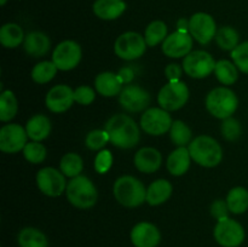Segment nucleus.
Here are the masks:
<instances>
[{
    "label": "nucleus",
    "mask_w": 248,
    "mask_h": 247,
    "mask_svg": "<svg viewBox=\"0 0 248 247\" xmlns=\"http://www.w3.org/2000/svg\"><path fill=\"white\" fill-rule=\"evenodd\" d=\"M109 142L121 149H131L140 142V128L132 118L126 114H116L106 124Z\"/></svg>",
    "instance_id": "obj_1"
},
{
    "label": "nucleus",
    "mask_w": 248,
    "mask_h": 247,
    "mask_svg": "<svg viewBox=\"0 0 248 247\" xmlns=\"http://www.w3.org/2000/svg\"><path fill=\"white\" fill-rule=\"evenodd\" d=\"M190 156L203 167H215L222 161L223 149L219 143L210 136H199L189 144Z\"/></svg>",
    "instance_id": "obj_2"
},
{
    "label": "nucleus",
    "mask_w": 248,
    "mask_h": 247,
    "mask_svg": "<svg viewBox=\"0 0 248 247\" xmlns=\"http://www.w3.org/2000/svg\"><path fill=\"white\" fill-rule=\"evenodd\" d=\"M114 196L125 207H137L147 200V190L142 182L132 176H123L114 183Z\"/></svg>",
    "instance_id": "obj_3"
},
{
    "label": "nucleus",
    "mask_w": 248,
    "mask_h": 247,
    "mask_svg": "<svg viewBox=\"0 0 248 247\" xmlns=\"http://www.w3.org/2000/svg\"><path fill=\"white\" fill-rule=\"evenodd\" d=\"M65 194L73 206L82 210L96 205L98 198L94 184L85 176H77L72 178L65 189Z\"/></svg>",
    "instance_id": "obj_4"
},
{
    "label": "nucleus",
    "mask_w": 248,
    "mask_h": 247,
    "mask_svg": "<svg viewBox=\"0 0 248 247\" xmlns=\"http://www.w3.org/2000/svg\"><path fill=\"white\" fill-rule=\"evenodd\" d=\"M239 104L236 94L228 87H217L206 97V108L218 119H228L235 113Z\"/></svg>",
    "instance_id": "obj_5"
},
{
    "label": "nucleus",
    "mask_w": 248,
    "mask_h": 247,
    "mask_svg": "<svg viewBox=\"0 0 248 247\" xmlns=\"http://www.w3.org/2000/svg\"><path fill=\"white\" fill-rule=\"evenodd\" d=\"M189 98L188 86L183 81H170L160 90L157 102L160 107L167 111L181 109Z\"/></svg>",
    "instance_id": "obj_6"
},
{
    "label": "nucleus",
    "mask_w": 248,
    "mask_h": 247,
    "mask_svg": "<svg viewBox=\"0 0 248 247\" xmlns=\"http://www.w3.org/2000/svg\"><path fill=\"white\" fill-rule=\"evenodd\" d=\"M147 46L145 39L140 34L135 31H126L116 39L114 51L116 56L123 60L132 61L144 55Z\"/></svg>",
    "instance_id": "obj_7"
},
{
    "label": "nucleus",
    "mask_w": 248,
    "mask_h": 247,
    "mask_svg": "<svg viewBox=\"0 0 248 247\" xmlns=\"http://www.w3.org/2000/svg\"><path fill=\"white\" fill-rule=\"evenodd\" d=\"M216 62L212 56L202 50L191 51L183 60V69L194 79H202L215 72Z\"/></svg>",
    "instance_id": "obj_8"
},
{
    "label": "nucleus",
    "mask_w": 248,
    "mask_h": 247,
    "mask_svg": "<svg viewBox=\"0 0 248 247\" xmlns=\"http://www.w3.org/2000/svg\"><path fill=\"white\" fill-rule=\"evenodd\" d=\"M215 237L223 247H237L244 242L245 230L242 225L232 218L218 220L215 228Z\"/></svg>",
    "instance_id": "obj_9"
},
{
    "label": "nucleus",
    "mask_w": 248,
    "mask_h": 247,
    "mask_svg": "<svg viewBox=\"0 0 248 247\" xmlns=\"http://www.w3.org/2000/svg\"><path fill=\"white\" fill-rule=\"evenodd\" d=\"M173 124L169 111L162 108H150L140 118V127L152 136H161L171 130Z\"/></svg>",
    "instance_id": "obj_10"
},
{
    "label": "nucleus",
    "mask_w": 248,
    "mask_h": 247,
    "mask_svg": "<svg viewBox=\"0 0 248 247\" xmlns=\"http://www.w3.org/2000/svg\"><path fill=\"white\" fill-rule=\"evenodd\" d=\"M189 33L201 45H207L216 36L217 27L211 15L198 12L189 19Z\"/></svg>",
    "instance_id": "obj_11"
},
{
    "label": "nucleus",
    "mask_w": 248,
    "mask_h": 247,
    "mask_svg": "<svg viewBox=\"0 0 248 247\" xmlns=\"http://www.w3.org/2000/svg\"><path fill=\"white\" fill-rule=\"evenodd\" d=\"M81 60V47L73 40L58 44L52 55V62L60 70H72Z\"/></svg>",
    "instance_id": "obj_12"
},
{
    "label": "nucleus",
    "mask_w": 248,
    "mask_h": 247,
    "mask_svg": "<svg viewBox=\"0 0 248 247\" xmlns=\"http://www.w3.org/2000/svg\"><path fill=\"white\" fill-rule=\"evenodd\" d=\"M36 184L41 193L56 198L67 189L65 178L58 170L53 167H44L36 174Z\"/></svg>",
    "instance_id": "obj_13"
},
{
    "label": "nucleus",
    "mask_w": 248,
    "mask_h": 247,
    "mask_svg": "<svg viewBox=\"0 0 248 247\" xmlns=\"http://www.w3.org/2000/svg\"><path fill=\"white\" fill-rule=\"evenodd\" d=\"M27 131L17 124H9L0 130V150L7 154H15L24 149L27 144Z\"/></svg>",
    "instance_id": "obj_14"
},
{
    "label": "nucleus",
    "mask_w": 248,
    "mask_h": 247,
    "mask_svg": "<svg viewBox=\"0 0 248 247\" xmlns=\"http://www.w3.org/2000/svg\"><path fill=\"white\" fill-rule=\"evenodd\" d=\"M119 102L121 107L131 113L142 111L149 106L150 94L138 85H127L124 87L119 96Z\"/></svg>",
    "instance_id": "obj_15"
},
{
    "label": "nucleus",
    "mask_w": 248,
    "mask_h": 247,
    "mask_svg": "<svg viewBox=\"0 0 248 247\" xmlns=\"http://www.w3.org/2000/svg\"><path fill=\"white\" fill-rule=\"evenodd\" d=\"M193 47V36L188 31H177L167 36L162 43V52L171 58L189 55Z\"/></svg>",
    "instance_id": "obj_16"
},
{
    "label": "nucleus",
    "mask_w": 248,
    "mask_h": 247,
    "mask_svg": "<svg viewBox=\"0 0 248 247\" xmlns=\"http://www.w3.org/2000/svg\"><path fill=\"white\" fill-rule=\"evenodd\" d=\"M74 102V91L67 85L53 86L47 92L45 99L46 107L53 113H63L68 110Z\"/></svg>",
    "instance_id": "obj_17"
},
{
    "label": "nucleus",
    "mask_w": 248,
    "mask_h": 247,
    "mask_svg": "<svg viewBox=\"0 0 248 247\" xmlns=\"http://www.w3.org/2000/svg\"><path fill=\"white\" fill-rule=\"evenodd\" d=\"M161 235L154 224L140 222L133 227L131 232V241L136 247H156Z\"/></svg>",
    "instance_id": "obj_18"
},
{
    "label": "nucleus",
    "mask_w": 248,
    "mask_h": 247,
    "mask_svg": "<svg viewBox=\"0 0 248 247\" xmlns=\"http://www.w3.org/2000/svg\"><path fill=\"white\" fill-rule=\"evenodd\" d=\"M162 156L155 148H142L135 155V166L143 173H153L161 166Z\"/></svg>",
    "instance_id": "obj_19"
},
{
    "label": "nucleus",
    "mask_w": 248,
    "mask_h": 247,
    "mask_svg": "<svg viewBox=\"0 0 248 247\" xmlns=\"http://www.w3.org/2000/svg\"><path fill=\"white\" fill-rule=\"evenodd\" d=\"M50 39L43 31H31L24 38V50L31 57H44L50 50Z\"/></svg>",
    "instance_id": "obj_20"
},
{
    "label": "nucleus",
    "mask_w": 248,
    "mask_h": 247,
    "mask_svg": "<svg viewBox=\"0 0 248 247\" xmlns=\"http://www.w3.org/2000/svg\"><path fill=\"white\" fill-rule=\"evenodd\" d=\"M123 82L120 77L110 72H104L97 75L94 86L97 92L104 97H114L123 91Z\"/></svg>",
    "instance_id": "obj_21"
},
{
    "label": "nucleus",
    "mask_w": 248,
    "mask_h": 247,
    "mask_svg": "<svg viewBox=\"0 0 248 247\" xmlns=\"http://www.w3.org/2000/svg\"><path fill=\"white\" fill-rule=\"evenodd\" d=\"M190 153L186 147H178L167 157V170L173 176H182L190 166Z\"/></svg>",
    "instance_id": "obj_22"
},
{
    "label": "nucleus",
    "mask_w": 248,
    "mask_h": 247,
    "mask_svg": "<svg viewBox=\"0 0 248 247\" xmlns=\"http://www.w3.org/2000/svg\"><path fill=\"white\" fill-rule=\"evenodd\" d=\"M126 4L123 0H96L93 12L102 19H115L125 12Z\"/></svg>",
    "instance_id": "obj_23"
},
{
    "label": "nucleus",
    "mask_w": 248,
    "mask_h": 247,
    "mask_svg": "<svg viewBox=\"0 0 248 247\" xmlns=\"http://www.w3.org/2000/svg\"><path fill=\"white\" fill-rule=\"evenodd\" d=\"M26 131L31 140L41 142L50 135L51 123L47 116L38 114V115H34L29 119L26 125Z\"/></svg>",
    "instance_id": "obj_24"
},
{
    "label": "nucleus",
    "mask_w": 248,
    "mask_h": 247,
    "mask_svg": "<svg viewBox=\"0 0 248 247\" xmlns=\"http://www.w3.org/2000/svg\"><path fill=\"white\" fill-rule=\"evenodd\" d=\"M172 194V184L166 179L153 182L147 189V202L150 206H157L170 199Z\"/></svg>",
    "instance_id": "obj_25"
},
{
    "label": "nucleus",
    "mask_w": 248,
    "mask_h": 247,
    "mask_svg": "<svg viewBox=\"0 0 248 247\" xmlns=\"http://www.w3.org/2000/svg\"><path fill=\"white\" fill-rule=\"evenodd\" d=\"M24 35L21 27L16 23H6L0 29V43L6 48H15L23 41Z\"/></svg>",
    "instance_id": "obj_26"
},
{
    "label": "nucleus",
    "mask_w": 248,
    "mask_h": 247,
    "mask_svg": "<svg viewBox=\"0 0 248 247\" xmlns=\"http://www.w3.org/2000/svg\"><path fill=\"white\" fill-rule=\"evenodd\" d=\"M227 205L230 212L241 215L248 208V190L242 186H236L229 191L227 196Z\"/></svg>",
    "instance_id": "obj_27"
},
{
    "label": "nucleus",
    "mask_w": 248,
    "mask_h": 247,
    "mask_svg": "<svg viewBox=\"0 0 248 247\" xmlns=\"http://www.w3.org/2000/svg\"><path fill=\"white\" fill-rule=\"evenodd\" d=\"M19 247H47L45 234L35 228H24L18 234Z\"/></svg>",
    "instance_id": "obj_28"
},
{
    "label": "nucleus",
    "mask_w": 248,
    "mask_h": 247,
    "mask_svg": "<svg viewBox=\"0 0 248 247\" xmlns=\"http://www.w3.org/2000/svg\"><path fill=\"white\" fill-rule=\"evenodd\" d=\"M215 74L218 81L222 82L223 85H232L239 77L235 63H232L228 60H220L216 63Z\"/></svg>",
    "instance_id": "obj_29"
},
{
    "label": "nucleus",
    "mask_w": 248,
    "mask_h": 247,
    "mask_svg": "<svg viewBox=\"0 0 248 247\" xmlns=\"http://www.w3.org/2000/svg\"><path fill=\"white\" fill-rule=\"evenodd\" d=\"M17 110H18V104H17V99L14 92L10 90L2 91L1 96H0V120L4 123L10 121L15 118Z\"/></svg>",
    "instance_id": "obj_30"
},
{
    "label": "nucleus",
    "mask_w": 248,
    "mask_h": 247,
    "mask_svg": "<svg viewBox=\"0 0 248 247\" xmlns=\"http://www.w3.org/2000/svg\"><path fill=\"white\" fill-rule=\"evenodd\" d=\"M58 68L52 61H44L38 63L31 70V79L36 84H46L55 77Z\"/></svg>",
    "instance_id": "obj_31"
},
{
    "label": "nucleus",
    "mask_w": 248,
    "mask_h": 247,
    "mask_svg": "<svg viewBox=\"0 0 248 247\" xmlns=\"http://www.w3.org/2000/svg\"><path fill=\"white\" fill-rule=\"evenodd\" d=\"M170 137L177 147H186L191 142V130L183 121L176 120L173 121L170 130Z\"/></svg>",
    "instance_id": "obj_32"
},
{
    "label": "nucleus",
    "mask_w": 248,
    "mask_h": 247,
    "mask_svg": "<svg viewBox=\"0 0 248 247\" xmlns=\"http://www.w3.org/2000/svg\"><path fill=\"white\" fill-rule=\"evenodd\" d=\"M167 38V26L162 21H154L145 29V43L148 46H156Z\"/></svg>",
    "instance_id": "obj_33"
},
{
    "label": "nucleus",
    "mask_w": 248,
    "mask_h": 247,
    "mask_svg": "<svg viewBox=\"0 0 248 247\" xmlns=\"http://www.w3.org/2000/svg\"><path fill=\"white\" fill-rule=\"evenodd\" d=\"M216 41L223 50L232 51L239 45V34L232 27H222L216 33Z\"/></svg>",
    "instance_id": "obj_34"
},
{
    "label": "nucleus",
    "mask_w": 248,
    "mask_h": 247,
    "mask_svg": "<svg viewBox=\"0 0 248 247\" xmlns=\"http://www.w3.org/2000/svg\"><path fill=\"white\" fill-rule=\"evenodd\" d=\"M60 167L64 176L74 178V177L80 176L84 164H82V159L79 155L75 154V153H68L61 160Z\"/></svg>",
    "instance_id": "obj_35"
},
{
    "label": "nucleus",
    "mask_w": 248,
    "mask_h": 247,
    "mask_svg": "<svg viewBox=\"0 0 248 247\" xmlns=\"http://www.w3.org/2000/svg\"><path fill=\"white\" fill-rule=\"evenodd\" d=\"M46 148L39 142L27 143L23 149V155L27 161L31 164H41L46 159Z\"/></svg>",
    "instance_id": "obj_36"
},
{
    "label": "nucleus",
    "mask_w": 248,
    "mask_h": 247,
    "mask_svg": "<svg viewBox=\"0 0 248 247\" xmlns=\"http://www.w3.org/2000/svg\"><path fill=\"white\" fill-rule=\"evenodd\" d=\"M232 58L242 73L248 74V41L240 44L232 51Z\"/></svg>",
    "instance_id": "obj_37"
},
{
    "label": "nucleus",
    "mask_w": 248,
    "mask_h": 247,
    "mask_svg": "<svg viewBox=\"0 0 248 247\" xmlns=\"http://www.w3.org/2000/svg\"><path fill=\"white\" fill-rule=\"evenodd\" d=\"M108 142L109 136L106 130H93L86 137V147L91 150L102 149Z\"/></svg>",
    "instance_id": "obj_38"
},
{
    "label": "nucleus",
    "mask_w": 248,
    "mask_h": 247,
    "mask_svg": "<svg viewBox=\"0 0 248 247\" xmlns=\"http://www.w3.org/2000/svg\"><path fill=\"white\" fill-rule=\"evenodd\" d=\"M222 135L228 140H236L241 135V126L240 123L234 118L224 119V123L222 124Z\"/></svg>",
    "instance_id": "obj_39"
},
{
    "label": "nucleus",
    "mask_w": 248,
    "mask_h": 247,
    "mask_svg": "<svg viewBox=\"0 0 248 247\" xmlns=\"http://www.w3.org/2000/svg\"><path fill=\"white\" fill-rule=\"evenodd\" d=\"M113 164V155L109 150H102L97 154L94 160V169L98 173H106L109 171Z\"/></svg>",
    "instance_id": "obj_40"
},
{
    "label": "nucleus",
    "mask_w": 248,
    "mask_h": 247,
    "mask_svg": "<svg viewBox=\"0 0 248 247\" xmlns=\"http://www.w3.org/2000/svg\"><path fill=\"white\" fill-rule=\"evenodd\" d=\"M94 93L93 90L89 86H79L77 90H74V99L81 106H89L94 101Z\"/></svg>",
    "instance_id": "obj_41"
},
{
    "label": "nucleus",
    "mask_w": 248,
    "mask_h": 247,
    "mask_svg": "<svg viewBox=\"0 0 248 247\" xmlns=\"http://www.w3.org/2000/svg\"><path fill=\"white\" fill-rule=\"evenodd\" d=\"M228 211H229V208H228L227 202H223V201L220 200L216 201L212 205V215L215 216L218 220L228 218Z\"/></svg>",
    "instance_id": "obj_42"
},
{
    "label": "nucleus",
    "mask_w": 248,
    "mask_h": 247,
    "mask_svg": "<svg viewBox=\"0 0 248 247\" xmlns=\"http://www.w3.org/2000/svg\"><path fill=\"white\" fill-rule=\"evenodd\" d=\"M165 75L170 81H179L182 77V68L178 64H169L165 69Z\"/></svg>",
    "instance_id": "obj_43"
},
{
    "label": "nucleus",
    "mask_w": 248,
    "mask_h": 247,
    "mask_svg": "<svg viewBox=\"0 0 248 247\" xmlns=\"http://www.w3.org/2000/svg\"><path fill=\"white\" fill-rule=\"evenodd\" d=\"M118 77H120L123 84H128V82L132 81L133 77H135V73H133V70L131 69V68L126 67V68H123V69L119 72Z\"/></svg>",
    "instance_id": "obj_44"
},
{
    "label": "nucleus",
    "mask_w": 248,
    "mask_h": 247,
    "mask_svg": "<svg viewBox=\"0 0 248 247\" xmlns=\"http://www.w3.org/2000/svg\"><path fill=\"white\" fill-rule=\"evenodd\" d=\"M177 27H178V31H188L189 33V21H186V18H181L177 23Z\"/></svg>",
    "instance_id": "obj_45"
},
{
    "label": "nucleus",
    "mask_w": 248,
    "mask_h": 247,
    "mask_svg": "<svg viewBox=\"0 0 248 247\" xmlns=\"http://www.w3.org/2000/svg\"><path fill=\"white\" fill-rule=\"evenodd\" d=\"M6 1H7V0H0V4L5 5V4H6Z\"/></svg>",
    "instance_id": "obj_46"
}]
</instances>
